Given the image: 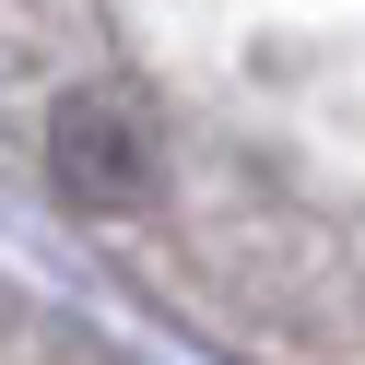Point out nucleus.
<instances>
[{"mask_svg":"<svg viewBox=\"0 0 365 365\" xmlns=\"http://www.w3.org/2000/svg\"><path fill=\"white\" fill-rule=\"evenodd\" d=\"M48 165H59V189H71L83 212H130V200L153 189V130H142L130 95H59Z\"/></svg>","mask_w":365,"mask_h":365,"instance_id":"nucleus-1","label":"nucleus"}]
</instances>
